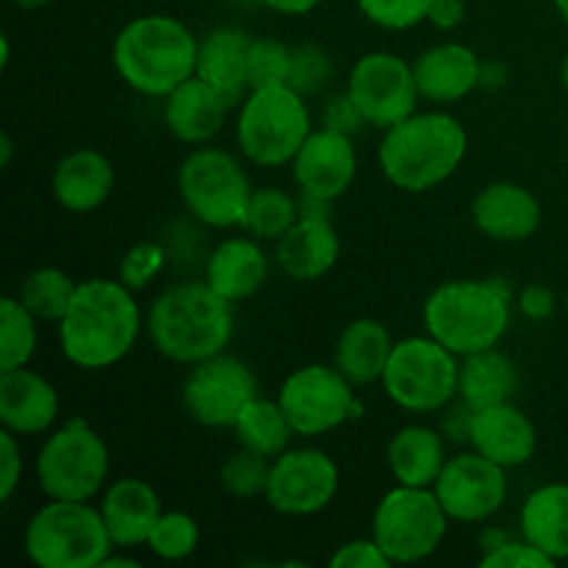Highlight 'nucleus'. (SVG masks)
<instances>
[{"label": "nucleus", "instance_id": "obj_1", "mask_svg": "<svg viewBox=\"0 0 568 568\" xmlns=\"http://www.w3.org/2000/svg\"><path fill=\"white\" fill-rule=\"evenodd\" d=\"M55 327L64 358L78 369L100 372L116 366L136 347L144 322L133 288L120 277H92L78 283L70 308Z\"/></svg>", "mask_w": 568, "mask_h": 568}, {"label": "nucleus", "instance_id": "obj_2", "mask_svg": "<svg viewBox=\"0 0 568 568\" xmlns=\"http://www.w3.org/2000/svg\"><path fill=\"white\" fill-rule=\"evenodd\" d=\"M148 336L153 347L175 364L194 366L225 353L233 342L236 316L233 303L205 281L166 286L148 311Z\"/></svg>", "mask_w": 568, "mask_h": 568}, {"label": "nucleus", "instance_id": "obj_3", "mask_svg": "<svg viewBox=\"0 0 568 568\" xmlns=\"http://www.w3.org/2000/svg\"><path fill=\"white\" fill-rule=\"evenodd\" d=\"M469 150V136L458 116L447 111H414L383 131L377 164L399 192L422 194L455 175Z\"/></svg>", "mask_w": 568, "mask_h": 568}, {"label": "nucleus", "instance_id": "obj_4", "mask_svg": "<svg viewBox=\"0 0 568 568\" xmlns=\"http://www.w3.org/2000/svg\"><path fill=\"white\" fill-rule=\"evenodd\" d=\"M200 42L181 20L170 14H142L116 33L111 61L133 92L166 98L194 78Z\"/></svg>", "mask_w": 568, "mask_h": 568}, {"label": "nucleus", "instance_id": "obj_5", "mask_svg": "<svg viewBox=\"0 0 568 568\" xmlns=\"http://www.w3.org/2000/svg\"><path fill=\"white\" fill-rule=\"evenodd\" d=\"M510 292L503 277L442 283L422 305L427 333L458 358L499 347L510 327Z\"/></svg>", "mask_w": 568, "mask_h": 568}, {"label": "nucleus", "instance_id": "obj_6", "mask_svg": "<svg viewBox=\"0 0 568 568\" xmlns=\"http://www.w3.org/2000/svg\"><path fill=\"white\" fill-rule=\"evenodd\" d=\"M22 547L39 568H100L116 549L100 508L72 499L44 503L28 521Z\"/></svg>", "mask_w": 568, "mask_h": 568}, {"label": "nucleus", "instance_id": "obj_7", "mask_svg": "<svg viewBox=\"0 0 568 568\" xmlns=\"http://www.w3.org/2000/svg\"><path fill=\"white\" fill-rule=\"evenodd\" d=\"M311 114L294 87L250 89L236 116V144L247 161L258 166L292 164L311 136Z\"/></svg>", "mask_w": 568, "mask_h": 568}, {"label": "nucleus", "instance_id": "obj_8", "mask_svg": "<svg viewBox=\"0 0 568 568\" xmlns=\"http://www.w3.org/2000/svg\"><path fill=\"white\" fill-rule=\"evenodd\" d=\"M381 383L397 408L408 414H436L458 397L460 358L430 333L399 338Z\"/></svg>", "mask_w": 568, "mask_h": 568}, {"label": "nucleus", "instance_id": "obj_9", "mask_svg": "<svg viewBox=\"0 0 568 568\" xmlns=\"http://www.w3.org/2000/svg\"><path fill=\"white\" fill-rule=\"evenodd\" d=\"M178 189L189 214L216 231L244 227L250 197L255 192L236 155L203 144L183 159Z\"/></svg>", "mask_w": 568, "mask_h": 568}, {"label": "nucleus", "instance_id": "obj_10", "mask_svg": "<svg viewBox=\"0 0 568 568\" xmlns=\"http://www.w3.org/2000/svg\"><path fill=\"white\" fill-rule=\"evenodd\" d=\"M109 469L111 455L103 436L83 419L50 433L37 455V483L48 499L89 503L105 488Z\"/></svg>", "mask_w": 568, "mask_h": 568}, {"label": "nucleus", "instance_id": "obj_11", "mask_svg": "<svg viewBox=\"0 0 568 568\" xmlns=\"http://www.w3.org/2000/svg\"><path fill=\"white\" fill-rule=\"evenodd\" d=\"M447 510L433 488L394 486L377 503L372 516V538L381 544L394 566L422 564L442 549L449 530Z\"/></svg>", "mask_w": 568, "mask_h": 568}, {"label": "nucleus", "instance_id": "obj_12", "mask_svg": "<svg viewBox=\"0 0 568 568\" xmlns=\"http://www.w3.org/2000/svg\"><path fill=\"white\" fill-rule=\"evenodd\" d=\"M353 383L325 364H308L294 369L277 392L283 414L294 427V436H325L364 414Z\"/></svg>", "mask_w": 568, "mask_h": 568}, {"label": "nucleus", "instance_id": "obj_13", "mask_svg": "<svg viewBox=\"0 0 568 568\" xmlns=\"http://www.w3.org/2000/svg\"><path fill=\"white\" fill-rule=\"evenodd\" d=\"M183 408L203 427H231L258 397V381L244 361L220 353L189 366L183 381Z\"/></svg>", "mask_w": 568, "mask_h": 568}, {"label": "nucleus", "instance_id": "obj_14", "mask_svg": "<svg viewBox=\"0 0 568 568\" xmlns=\"http://www.w3.org/2000/svg\"><path fill=\"white\" fill-rule=\"evenodd\" d=\"M347 94L355 100L364 120L381 131L414 114L422 98L414 64L388 50H375L355 61L349 70Z\"/></svg>", "mask_w": 568, "mask_h": 568}, {"label": "nucleus", "instance_id": "obj_15", "mask_svg": "<svg viewBox=\"0 0 568 568\" xmlns=\"http://www.w3.org/2000/svg\"><path fill=\"white\" fill-rule=\"evenodd\" d=\"M338 483V466L327 453L314 447L286 449L272 460L264 497L275 514L303 519L331 508Z\"/></svg>", "mask_w": 568, "mask_h": 568}, {"label": "nucleus", "instance_id": "obj_16", "mask_svg": "<svg viewBox=\"0 0 568 568\" xmlns=\"http://www.w3.org/2000/svg\"><path fill=\"white\" fill-rule=\"evenodd\" d=\"M508 469L488 460L480 453H460L444 464L438 475L436 491L438 503L447 516L460 525H480L508 503Z\"/></svg>", "mask_w": 568, "mask_h": 568}, {"label": "nucleus", "instance_id": "obj_17", "mask_svg": "<svg viewBox=\"0 0 568 568\" xmlns=\"http://www.w3.org/2000/svg\"><path fill=\"white\" fill-rule=\"evenodd\" d=\"M294 183L305 197L333 200L349 192L355 183V172H358V155H355L353 136L331 131V128H320L311 131L303 148L297 150L292 161Z\"/></svg>", "mask_w": 568, "mask_h": 568}, {"label": "nucleus", "instance_id": "obj_18", "mask_svg": "<svg viewBox=\"0 0 568 568\" xmlns=\"http://www.w3.org/2000/svg\"><path fill=\"white\" fill-rule=\"evenodd\" d=\"M469 444L475 453L486 455L503 469H519L536 455L538 433L525 410L516 408L514 403H499L475 410Z\"/></svg>", "mask_w": 568, "mask_h": 568}, {"label": "nucleus", "instance_id": "obj_19", "mask_svg": "<svg viewBox=\"0 0 568 568\" xmlns=\"http://www.w3.org/2000/svg\"><path fill=\"white\" fill-rule=\"evenodd\" d=\"M61 399L53 383L39 372H0V422L17 436H42L59 419Z\"/></svg>", "mask_w": 568, "mask_h": 568}, {"label": "nucleus", "instance_id": "obj_20", "mask_svg": "<svg viewBox=\"0 0 568 568\" xmlns=\"http://www.w3.org/2000/svg\"><path fill=\"white\" fill-rule=\"evenodd\" d=\"M342 242L325 214H300V220L275 242V261L292 281H320L336 266Z\"/></svg>", "mask_w": 568, "mask_h": 568}, {"label": "nucleus", "instance_id": "obj_21", "mask_svg": "<svg viewBox=\"0 0 568 568\" xmlns=\"http://www.w3.org/2000/svg\"><path fill=\"white\" fill-rule=\"evenodd\" d=\"M471 220L477 231L494 242H525L541 225V203L521 183L499 181L477 194Z\"/></svg>", "mask_w": 568, "mask_h": 568}, {"label": "nucleus", "instance_id": "obj_22", "mask_svg": "<svg viewBox=\"0 0 568 568\" xmlns=\"http://www.w3.org/2000/svg\"><path fill=\"white\" fill-rule=\"evenodd\" d=\"M100 514H103L114 547L133 549L148 544L150 530L164 510H161L159 491L148 480L120 477L109 488H103Z\"/></svg>", "mask_w": 568, "mask_h": 568}, {"label": "nucleus", "instance_id": "obj_23", "mask_svg": "<svg viewBox=\"0 0 568 568\" xmlns=\"http://www.w3.org/2000/svg\"><path fill=\"white\" fill-rule=\"evenodd\" d=\"M414 78L430 103H458L483 83V64L466 44L444 42L416 55Z\"/></svg>", "mask_w": 568, "mask_h": 568}, {"label": "nucleus", "instance_id": "obj_24", "mask_svg": "<svg viewBox=\"0 0 568 568\" xmlns=\"http://www.w3.org/2000/svg\"><path fill=\"white\" fill-rule=\"evenodd\" d=\"M114 192V166L94 148L61 155L53 170V197L70 214H92Z\"/></svg>", "mask_w": 568, "mask_h": 568}, {"label": "nucleus", "instance_id": "obj_25", "mask_svg": "<svg viewBox=\"0 0 568 568\" xmlns=\"http://www.w3.org/2000/svg\"><path fill=\"white\" fill-rule=\"evenodd\" d=\"M253 37L242 28H214L209 37L200 42L197 70L194 75L209 83L216 94L231 105L244 103V92H250L247 78V55Z\"/></svg>", "mask_w": 568, "mask_h": 568}, {"label": "nucleus", "instance_id": "obj_26", "mask_svg": "<svg viewBox=\"0 0 568 568\" xmlns=\"http://www.w3.org/2000/svg\"><path fill=\"white\" fill-rule=\"evenodd\" d=\"M266 277H270V258L255 236L225 239L205 264V283L233 305L258 294Z\"/></svg>", "mask_w": 568, "mask_h": 568}, {"label": "nucleus", "instance_id": "obj_27", "mask_svg": "<svg viewBox=\"0 0 568 568\" xmlns=\"http://www.w3.org/2000/svg\"><path fill=\"white\" fill-rule=\"evenodd\" d=\"M227 103L197 75L164 98V125L186 144H209L225 125Z\"/></svg>", "mask_w": 568, "mask_h": 568}, {"label": "nucleus", "instance_id": "obj_28", "mask_svg": "<svg viewBox=\"0 0 568 568\" xmlns=\"http://www.w3.org/2000/svg\"><path fill=\"white\" fill-rule=\"evenodd\" d=\"M388 471L399 486L433 488L444 464H447V442L438 430L427 425H408L397 430L386 449Z\"/></svg>", "mask_w": 568, "mask_h": 568}, {"label": "nucleus", "instance_id": "obj_29", "mask_svg": "<svg viewBox=\"0 0 568 568\" xmlns=\"http://www.w3.org/2000/svg\"><path fill=\"white\" fill-rule=\"evenodd\" d=\"M394 338L383 322L372 320V316H361L353 320L342 331L336 342V369L358 386H369L377 383L386 372L388 358H392Z\"/></svg>", "mask_w": 568, "mask_h": 568}, {"label": "nucleus", "instance_id": "obj_30", "mask_svg": "<svg viewBox=\"0 0 568 568\" xmlns=\"http://www.w3.org/2000/svg\"><path fill=\"white\" fill-rule=\"evenodd\" d=\"M521 536L549 558L568 560V483L536 488L519 510Z\"/></svg>", "mask_w": 568, "mask_h": 568}, {"label": "nucleus", "instance_id": "obj_31", "mask_svg": "<svg viewBox=\"0 0 568 568\" xmlns=\"http://www.w3.org/2000/svg\"><path fill=\"white\" fill-rule=\"evenodd\" d=\"M516 386H519V369L503 349L491 347L460 358L458 397L471 410L510 403Z\"/></svg>", "mask_w": 568, "mask_h": 568}, {"label": "nucleus", "instance_id": "obj_32", "mask_svg": "<svg viewBox=\"0 0 568 568\" xmlns=\"http://www.w3.org/2000/svg\"><path fill=\"white\" fill-rule=\"evenodd\" d=\"M233 433H236L239 447L275 460L277 455L288 449L294 427L288 425L286 414H283L277 399L255 397L253 403L242 410V416H239L236 425H233Z\"/></svg>", "mask_w": 568, "mask_h": 568}, {"label": "nucleus", "instance_id": "obj_33", "mask_svg": "<svg viewBox=\"0 0 568 568\" xmlns=\"http://www.w3.org/2000/svg\"><path fill=\"white\" fill-rule=\"evenodd\" d=\"M78 283L59 266H39L17 288V300L37 316L39 322H53L59 325L61 316L70 308L75 297Z\"/></svg>", "mask_w": 568, "mask_h": 568}, {"label": "nucleus", "instance_id": "obj_34", "mask_svg": "<svg viewBox=\"0 0 568 568\" xmlns=\"http://www.w3.org/2000/svg\"><path fill=\"white\" fill-rule=\"evenodd\" d=\"M39 320L17 297L0 300V372L22 369L37 353Z\"/></svg>", "mask_w": 568, "mask_h": 568}, {"label": "nucleus", "instance_id": "obj_35", "mask_svg": "<svg viewBox=\"0 0 568 568\" xmlns=\"http://www.w3.org/2000/svg\"><path fill=\"white\" fill-rule=\"evenodd\" d=\"M300 220V200L281 186L255 189L250 197L244 231L258 242H277Z\"/></svg>", "mask_w": 568, "mask_h": 568}, {"label": "nucleus", "instance_id": "obj_36", "mask_svg": "<svg viewBox=\"0 0 568 568\" xmlns=\"http://www.w3.org/2000/svg\"><path fill=\"white\" fill-rule=\"evenodd\" d=\"M144 547L166 564H181V560L192 558L200 547L197 519L183 510H166L153 525Z\"/></svg>", "mask_w": 568, "mask_h": 568}, {"label": "nucleus", "instance_id": "obj_37", "mask_svg": "<svg viewBox=\"0 0 568 568\" xmlns=\"http://www.w3.org/2000/svg\"><path fill=\"white\" fill-rule=\"evenodd\" d=\"M270 469H272L270 458L239 447V453H233L231 458L222 464L220 483H222V488L231 494V497L253 499V497H261V494L266 491V483H270Z\"/></svg>", "mask_w": 568, "mask_h": 568}, {"label": "nucleus", "instance_id": "obj_38", "mask_svg": "<svg viewBox=\"0 0 568 568\" xmlns=\"http://www.w3.org/2000/svg\"><path fill=\"white\" fill-rule=\"evenodd\" d=\"M250 89L283 87L292 78V48L277 39H253L247 55Z\"/></svg>", "mask_w": 568, "mask_h": 568}, {"label": "nucleus", "instance_id": "obj_39", "mask_svg": "<svg viewBox=\"0 0 568 568\" xmlns=\"http://www.w3.org/2000/svg\"><path fill=\"white\" fill-rule=\"evenodd\" d=\"M358 9L383 31H410L427 22L430 0H358Z\"/></svg>", "mask_w": 568, "mask_h": 568}, {"label": "nucleus", "instance_id": "obj_40", "mask_svg": "<svg viewBox=\"0 0 568 568\" xmlns=\"http://www.w3.org/2000/svg\"><path fill=\"white\" fill-rule=\"evenodd\" d=\"M166 264V250L159 242H136L120 261V281L133 292L148 288Z\"/></svg>", "mask_w": 568, "mask_h": 568}, {"label": "nucleus", "instance_id": "obj_41", "mask_svg": "<svg viewBox=\"0 0 568 568\" xmlns=\"http://www.w3.org/2000/svg\"><path fill=\"white\" fill-rule=\"evenodd\" d=\"M333 72V61L320 44H300L292 50V78L288 87L297 89L300 94L316 92L327 83Z\"/></svg>", "mask_w": 568, "mask_h": 568}, {"label": "nucleus", "instance_id": "obj_42", "mask_svg": "<svg viewBox=\"0 0 568 568\" xmlns=\"http://www.w3.org/2000/svg\"><path fill=\"white\" fill-rule=\"evenodd\" d=\"M483 568H549L555 566V560L547 552L536 547V544L527 541L525 536L519 541H503L499 547L488 549L480 558Z\"/></svg>", "mask_w": 568, "mask_h": 568}, {"label": "nucleus", "instance_id": "obj_43", "mask_svg": "<svg viewBox=\"0 0 568 568\" xmlns=\"http://www.w3.org/2000/svg\"><path fill=\"white\" fill-rule=\"evenodd\" d=\"M327 564H331V568H388V566H394L375 538H358V541L342 544V547L331 555V560H327Z\"/></svg>", "mask_w": 568, "mask_h": 568}, {"label": "nucleus", "instance_id": "obj_44", "mask_svg": "<svg viewBox=\"0 0 568 568\" xmlns=\"http://www.w3.org/2000/svg\"><path fill=\"white\" fill-rule=\"evenodd\" d=\"M17 438L20 436L11 430L0 433V499L3 503H11V497H14V491L22 483V471H26L22 449Z\"/></svg>", "mask_w": 568, "mask_h": 568}, {"label": "nucleus", "instance_id": "obj_45", "mask_svg": "<svg viewBox=\"0 0 568 568\" xmlns=\"http://www.w3.org/2000/svg\"><path fill=\"white\" fill-rule=\"evenodd\" d=\"M322 125L331 128V131L336 133H344V136H355V133L364 131L369 122L364 120V114H361V109L355 105V100L344 92L325 105V120H322Z\"/></svg>", "mask_w": 568, "mask_h": 568}, {"label": "nucleus", "instance_id": "obj_46", "mask_svg": "<svg viewBox=\"0 0 568 568\" xmlns=\"http://www.w3.org/2000/svg\"><path fill=\"white\" fill-rule=\"evenodd\" d=\"M519 311L527 320H549L555 314V292L549 286H541V283L525 286L519 294Z\"/></svg>", "mask_w": 568, "mask_h": 568}, {"label": "nucleus", "instance_id": "obj_47", "mask_svg": "<svg viewBox=\"0 0 568 568\" xmlns=\"http://www.w3.org/2000/svg\"><path fill=\"white\" fill-rule=\"evenodd\" d=\"M466 20V0H430L427 22L438 31H455Z\"/></svg>", "mask_w": 568, "mask_h": 568}, {"label": "nucleus", "instance_id": "obj_48", "mask_svg": "<svg viewBox=\"0 0 568 568\" xmlns=\"http://www.w3.org/2000/svg\"><path fill=\"white\" fill-rule=\"evenodd\" d=\"M266 9L277 11V14H288V17H300V14H308L314 11L322 0H261Z\"/></svg>", "mask_w": 568, "mask_h": 568}, {"label": "nucleus", "instance_id": "obj_49", "mask_svg": "<svg viewBox=\"0 0 568 568\" xmlns=\"http://www.w3.org/2000/svg\"><path fill=\"white\" fill-rule=\"evenodd\" d=\"M11 153H14V144H11L9 133H3V136H0V166H3V170L11 164Z\"/></svg>", "mask_w": 568, "mask_h": 568}, {"label": "nucleus", "instance_id": "obj_50", "mask_svg": "<svg viewBox=\"0 0 568 568\" xmlns=\"http://www.w3.org/2000/svg\"><path fill=\"white\" fill-rule=\"evenodd\" d=\"M114 566H125V568H139V560H133V558H116L114 552L109 555V558L103 560V566L100 568H114Z\"/></svg>", "mask_w": 568, "mask_h": 568}, {"label": "nucleus", "instance_id": "obj_51", "mask_svg": "<svg viewBox=\"0 0 568 568\" xmlns=\"http://www.w3.org/2000/svg\"><path fill=\"white\" fill-rule=\"evenodd\" d=\"M11 3H14L17 9H22V11H37V9H44L50 0H11Z\"/></svg>", "mask_w": 568, "mask_h": 568}, {"label": "nucleus", "instance_id": "obj_52", "mask_svg": "<svg viewBox=\"0 0 568 568\" xmlns=\"http://www.w3.org/2000/svg\"><path fill=\"white\" fill-rule=\"evenodd\" d=\"M555 9H558V14L564 17V22L568 26V0H555Z\"/></svg>", "mask_w": 568, "mask_h": 568}, {"label": "nucleus", "instance_id": "obj_53", "mask_svg": "<svg viewBox=\"0 0 568 568\" xmlns=\"http://www.w3.org/2000/svg\"><path fill=\"white\" fill-rule=\"evenodd\" d=\"M560 81H564V89L568 92V53L564 59V67H560Z\"/></svg>", "mask_w": 568, "mask_h": 568}, {"label": "nucleus", "instance_id": "obj_54", "mask_svg": "<svg viewBox=\"0 0 568 568\" xmlns=\"http://www.w3.org/2000/svg\"><path fill=\"white\" fill-rule=\"evenodd\" d=\"M9 59H11V48H9V39L3 37V59H0V64H9Z\"/></svg>", "mask_w": 568, "mask_h": 568}, {"label": "nucleus", "instance_id": "obj_55", "mask_svg": "<svg viewBox=\"0 0 568 568\" xmlns=\"http://www.w3.org/2000/svg\"><path fill=\"white\" fill-rule=\"evenodd\" d=\"M566 308H568V294H566Z\"/></svg>", "mask_w": 568, "mask_h": 568}]
</instances>
